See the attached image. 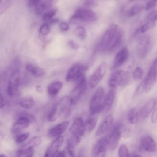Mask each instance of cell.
Instances as JSON below:
<instances>
[{"mask_svg": "<svg viewBox=\"0 0 157 157\" xmlns=\"http://www.w3.org/2000/svg\"><path fill=\"white\" fill-rule=\"evenodd\" d=\"M122 36V32L118 25L112 24L102 37L98 44V50L102 52L116 51L121 45Z\"/></svg>", "mask_w": 157, "mask_h": 157, "instance_id": "6da1fadb", "label": "cell"}, {"mask_svg": "<svg viewBox=\"0 0 157 157\" xmlns=\"http://www.w3.org/2000/svg\"><path fill=\"white\" fill-rule=\"evenodd\" d=\"M71 105L69 96L63 97L50 110L47 116V120L50 122L55 121L64 112H67Z\"/></svg>", "mask_w": 157, "mask_h": 157, "instance_id": "7a4b0ae2", "label": "cell"}, {"mask_svg": "<svg viewBox=\"0 0 157 157\" xmlns=\"http://www.w3.org/2000/svg\"><path fill=\"white\" fill-rule=\"evenodd\" d=\"M105 91L102 87L96 90L90 101L89 111L90 115H93L103 111L105 98Z\"/></svg>", "mask_w": 157, "mask_h": 157, "instance_id": "3957f363", "label": "cell"}, {"mask_svg": "<svg viewBox=\"0 0 157 157\" xmlns=\"http://www.w3.org/2000/svg\"><path fill=\"white\" fill-rule=\"evenodd\" d=\"M76 85L69 97L72 105L76 104L85 93L87 83L85 74H83L75 81Z\"/></svg>", "mask_w": 157, "mask_h": 157, "instance_id": "277c9868", "label": "cell"}, {"mask_svg": "<svg viewBox=\"0 0 157 157\" xmlns=\"http://www.w3.org/2000/svg\"><path fill=\"white\" fill-rule=\"evenodd\" d=\"M97 19L96 14L92 10L86 8L77 9L71 17L70 21L72 23L77 24L81 22H92Z\"/></svg>", "mask_w": 157, "mask_h": 157, "instance_id": "5b68a950", "label": "cell"}, {"mask_svg": "<svg viewBox=\"0 0 157 157\" xmlns=\"http://www.w3.org/2000/svg\"><path fill=\"white\" fill-rule=\"evenodd\" d=\"M130 74L129 72L124 70H119L113 73L109 80V85L112 88L124 86L129 82Z\"/></svg>", "mask_w": 157, "mask_h": 157, "instance_id": "8992f818", "label": "cell"}, {"mask_svg": "<svg viewBox=\"0 0 157 157\" xmlns=\"http://www.w3.org/2000/svg\"><path fill=\"white\" fill-rule=\"evenodd\" d=\"M152 46L151 38L147 35L142 36L139 40L137 46V52L139 56L144 58L149 54Z\"/></svg>", "mask_w": 157, "mask_h": 157, "instance_id": "52a82bcc", "label": "cell"}, {"mask_svg": "<svg viewBox=\"0 0 157 157\" xmlns=\"http://www.w3.org/2000/svg\"><path fill=\"white\" fill-rule=\"evenodd\" d=\"M87 67L81 63H78L72 65L68 70L65 79L67 82L75 81L87 70Z\"/></svg>", "mask_w": 157, "mask_h": 157, "instance_id": "ba28073f", "label": "cell"}, {"mask_svg": "<svg viewBox=\"0 0 157 157\" xmlns=\"http://www.w3.org/2000/svg\"><path fill=\"white\" fill-rule=\"evenodd\" d=\"M121 124H116L112 128L108 137L109 147L112 150H114L117 147L121 135Z\"/></svg>", "mask_w": 157, "mask_h": 157, "instance_id": "9c48e42d", "label": "cell"}, {"mask_svg": "<svg viewBox=\"0 0 157 157\" xmlns=\"http://www.w3.org/2000/svg\"><path fill=\"white\" fill-rule=\"evenodd\" d=\"M157 77V58L153 61L145 78V92L148 93L151 90L156 82Z\"/></svg>", "mask_w": 157, "mask_h": 157, "instance_id": "30bf717a", "label": "cell"}, {"mask_svg": "<svg viewBox=\"0 0 157 157\" xmlns=\"http://www.w3.org/2000/svg\"><path fill=\"white\" fill-rule=\"evenodd\" d=\"M21 79V74L19 69L14 70L9 81L7 87L8 94L10 96L15 95L17 92Z\"/></svg>", "mask_w": 157, "mask_h": 157, "instance_id": "8fae6325", "label": "cell"}, {"mask_svg": "<svg viewBox=\"0 0 157 157\" xmlns=\"http://www.w3.org/2000/svg\"><path fill=\"white\" fill-rule=\"evenodd\" d=\"M107 71V65L105 63L101 64L91 76L89 80V86L93 89L96 87L102 79Z\"/></svg>", "mask_w": 157, "mask_h": 157, "instance_id": "7c38bea8", "label": "cell"}, {"mask_svg": "<svg viewBox=\"0 0 157 157\" xmlns=\"http://www.w3.org/2000/svg\"><path fill=\"white\" fill-rule=\"evenodd\" d=\"M128 56V48L126 47L122 48L116 54L111 69H116L124 64L127 61Z\"/></svg>", "mask_w": 157, "mask_h": 157, "instance_id": "4fadbf2b", "label": "cell"}, {"mask_svg": "<svg viewBox=\"0 0 157 157\" xmlns=\"http://www.w3.org/2000/svg\"><path fill=\"white\" fill-rule=\"evenodd\" d=\"M63 137L61 136H58L50 145L46 150L44 157H53L58 151V150L62 144Z\"/></svg>", "mask_w": 157, "mask_h": 157, "instance_id": "5bb4252c", "label": "cell"}, {"mask_svg": "<svg viewBox=\"0 0 157 157\" xmlns=\"http://www.w3.org/2000/svg\"><path fill=\"white\" fill-rule=\"evenodd\" d=\"M84 121L81 117L77 118L71 125L69 130L73 135L80 137L83 136L85 132L84 127Z\"/></svg>", "mask_w": 157, "mask_h": 157, "instance_id": "9a60e30c", "label": "cell"}, {"mask_svg": "<svg viewBox=\"0 0 157 157\" xmlns=\"http://www.w3.org/2000/svg\"><path fill=\"white\" fill-rule=\"evenodd\" d=\"M109 147L107 138H103L98 140L92 149V153L93 157H97L105 151Z\"/></svg>", "mask_w": 157, "mask_h": 157, "instance_id": "2e32d148", "label": "cell"}, {"mask_svg": "<svg viewBox=\"0 0 157 157\" xmlns=\"http://www.w3.org/2000/svg\"><path fill=\"white\" fill-rule=\"evenodd\" d=\"M28 119L24 117H18L13 124L11 129L13 134H18L27 128L31 123Z\"/></svg>", "mask_w": 157, "mask_h": 157, "instance_id": "e0dca14e", "label": "cell"}, {"mask_svg": "<svg viewBox=\"0 0 157 157\" xmlns=\"http://www.w3.org/2000/svg\"><path fill=\"white\" fill-rule=\"evenodd\" d=\"M69 124L68 121H65L54 126L49 129L48 131V135L51 137L60 136L66 130Z\"/></svg>", "mask_w": 157, "mask_h": 157, "instance_id": "ac0fdd59", "label": "cell"}, {"mask_svg": "<svg viewBox=\"0 0 157 157\" xmlns=\"http://www.w3.org/2000/svg\"><path fill=\"white\" fill-rule=\"evenodd\" d=\"M140 143L142 148L147 151L154 152L156 150V144L150 136L143 137L141 139Z\"/></svg>", "mask_w": 157, "mask_h": 157, "instance_id": "d6986e66", "label": "cell"}, {"mask_svg": "<svg viewBox=\"0 0 157 157\" xmlns=\"http://www.w3.org/2000/svg\"><path fill=\"white\" fill-rule=\"evenodd\" d=\"M113 123V117L112 115H108L98 127L96 132V135L100 136L106 132L112 127Z\"/></svg>", "mask_w": 157, "mask_h": 157, "instance_id": "ffe728a7", "label": "cell"}, {"mask_svg": "<svg viewBox=\"0 0 157 157\" xmlns=\"http://www.w3.org/2000/svg\"><path fill=\"white\" fill-rule=\"evenodd\" d=\"M25 68L28 72L36 77H42L46 73L45 71L43 68L31 63L27 64Z\"/></svg>", "mask_w": 157, "mask_h": 157, "instance_id": "44dd1931", "label": "cell"}, {"mask_svg": "<svg viewBox=\"0 0 157 157\" xmlns=\"http://www.w3.org/2000/svg\"><path fill=\"white\" fill-rule=\"evenodd\" d=\"M156 101L151 99L147 102L143 107L140 111V115L143 118L147 117L156 106Z\"/></svg>", "mask_w": 157, "mask_h": 157, "instance_id": "7402d4cb", "label": "cell"}, {"mask_svg": "<svg viewBox=\"0 0 157 157\" xmlns=\"http://www.w3.org/2000/svg\"><path fill=\"white\" fill-rule=\"evenodd\" d=\"M115 96L114 91L113 90H109L105 96L103 103V111L107 112L110 109L114 100Z\"/></svg>", "mask_w": 157, "mask_h": 157, "instance_id": "603a6c76", "label": "cell"}, {"mask_svg": "<svg viewBox=\"0 0 157 157\" xmlns=\"http://www.w3.org/2000/svg\"><path fill=\"white\" fill-rule=\"evenodd\" d=\"M63 86L62 82L56 81L52 82L48 85L47 88L48 94L51 97L56 96L59 92Z\"/></svg>", "mask_w": 157, "mask_h": 157, "instance_id": "cb8c5ba5", "label": "cell"}, {"mask_svg": "<svg viewBox=\"0 0 157 157\" xmlns=\"http://www.w3.org/2000/svg\"><path fill=\"white\" fill-rule=\"evenodd\" d=\"M41 142L42 139L40 136H35L23 144L20 149L25 150L38 146L40 144Z\"/></svg>", "mask_w": 157, "mask_h": 157, "instance_id": "d4e9b609", "label": "cell"}, {"mask_svg": "<svg viewBox=\"0 0 157 157\" xmlns=\"http://www.w3.org/2000/svg\"><path fill=\"white\" fill-rule=\"evenodd\" d=\"M51 2V1L48 0H38L34 7L36 14L38 15L42 14L50 6Z\"/></svg>", "mask_w": 157, "mask_h": 157, "instance_id": "484cf974", "label": "cell"}, {"mask_svg": "<svg viewBox=\"0 0 157 157\" xmlns=\"http://www.w3.org/2000/svg\"><path fill=\"white\" fill-rule=\"evenodd\" d=\"M97 122V118L94 117L89 118L84 121V127L86 133H90L94 129Z\"/></svg>", "mask_w": 157, "mask_h": 157, "instance_id": "4316f807", "label": "cell"}, {"mask_svg": "<svg viewBox=\"0 0 157 157\" xmlns=\"http://www.w3.org/2000/svg\"><path fill=\"white\" fill-rule=\"evenodd\" d=\"M20 105L24 108L27 109H31L34 105V99L30 95H26L21 99Z\"/></svg>", "mask_w": 157, "mask_h": 157, "instance_id": "83f0119b", "label": "cell"}, {"mask_svg": "<svg viewBox=\"0 0 157 157\" xmlns=\"http://www.w3.org/2000/svg\"><path fill=\"white\" fill-rule=\"evenodd\" d=\"M128 118L129 122L132 124H135L139 119V113L135 108L130 109L128 113Z\"/></svg>", "mask_w": 157, "mask_h": 157, "instance_id": "f1b7e54d", "label": "cell"}, {"mask_svg": "<svg viewBox=\"0 0 157 157\" xmlns=\"http://www.w3.org/2000/svg\"><path fill=\"white\" fill-rule=\"evenodd\" d=\"M144 6L139 4H136L129 9L127 12V16L129 17L133 16L141 12L144 9Z\"/></svg>", "mask_w": 157, "mask_h": 157, "instance_id": "f546056e", "label": "cell"}, {"mask_svg": "<svg viewBox=\"0 0 157 157\" xmlns=\"http://www.w3.org/2000/svg\"><path fill=\"white\" fill-rule=\"evenodd\" d=\"M145 78L141 82L136 89L133 96L134 99H136L140 97L145 91Z\"/></svg>", "mask_w": 157, "mask_h": 157, "instance_id": "4dcf8cb0", "label": "cell"}, {"mask_svg": "<svg viewBox=\"0 0 157 157\" xmlns=\"http://www.w3.org/2000/svg\"><path fill=\"white\" fill-rule=\"evenodd\" d=\"M155 23V22L147 21L136 30L135 34L144 33L147 31L154 26Z\"/></svg>", "mask_w": 157, "mask_h": 157, "instance_id": "1f68e13d", "label": "cell"}, {"mask_svg": "<svg viewBox=\"0 0 157 157\" xmlns=\"http://www.w3.org/2000/svg\"><path fill=\"white\" fill-rule=\"evenodd\" d=\"M33 148L26 150L19 149L17 153L16 157H33Z\"/></svg>", "mask_w": 157, "mask_h": 157, "instance_id": "d6a6232c", "label": "cell"}, {"mask_svg": "<svg viewBox=\"0 0 157 157\" xmlns=\"http://www.w3.org/2000/svg\"><path fill=\"white\" fill-rule=\"evenodd\" d=\"M75 34L81 39H84L86 36V33L84 28L81 26H78L74 30Z\"/></svg>", "mask_w": 157, "mask_h": 157, "instance_id": "836d02e7", "label": "cell"}, {"mask_svg": "<svg viewBox=\"0 0 157 157\" xmlns=\"http://www.w3.org/2000/svg\"><path fill=\"white\" fill-rule=\"evenodd\" d=\"M81 140V137L77 135H73L68 140L67 144L74 147L79 144Z\"/></svg>", "mask_w": 157, "mask_h": 157, "instance_id": "e575fe53", "label": "cell"}, {"mask_svg": "<svg viewBox=\"0 0 157 157\" xmlns=\"http://www.w3.org/2000/svg\"><path fill=\"white\" fill-rule=\"evenodd\" d=\"M74 147L67 144L63 152V157H74Z\"/></svg>", "mask_w": 157, "mask_h": 157, "instance_id": "d590c367", "label": "cell"}, {"mask_svg": "<svg viewBox=\"0 0 157 157\" xmlns=\"http://www.w3.org/2000/svg\"><path fill=\"white\" fill-rule=\"evenodd\" d=\"M144 71L143 69L140 67H136L133 73V78L135 81L141 80L143 77Z\"/></svg>", "mask_w": 157, "mask_h": 157, "instance_id": "8d00e7d4", "label": "cell"}, {"mask_svg": "<svg viewBox=\"0 0 157 157\" xmlns=\"http://www.w3.org/2000/svg\"><path fill=\"white\" fill-rule=\"evenodd\" d=\"M119 157H129V152L126 146L124 144H121L119 148Z\"/></svg>", "mask_w": 157, "mask_h": 157, "instance_id": "74e56055", "label": "cell"}, {"mask_svg": "<svg viewBox=\"0 0 157 157\" xmlns=\"http://www.w3.org/2000/svg\"><path fill=\"white\" fill-rule=\"evenodd\" d=\"M57 12L56 9H52L44 13L42 19L44 21H49L52 19Z\"/></svg>", "mask_w": 157, "mask_h": 157, "instance_id": "f35d334b", "label": "cell"}, {"mask_svg": "<svg viewBox=\"0 0 157 157\" xmlns=\"http://www.w3.org/2000/svg\"><path fill=\"white\" fill-rule=\"evenodd\" d=\"M30 133L25 132L17 135L15 138V141L17 144H21L29 138Z\"/></svg>", "mask_w": 157, "mask_h": 157, "instance_id": "ab89813d", "label": "cell"}, {"mask_svg": "<svg viewBox=\"0 0 157 157\" xmlns=\"http://www.w3.org/2000/svg\"><path fill=\"white\" fill-rule=\"evenodd\" d=\"M50 27L49 25L47 23L43 24L40 26L39 30L40 33L42 36H46L49 33Z\"/></svg>", "mask_w": 157, "mask_h": 157, "instance_id": "60d3db41", "label": "cell"}, {"mask_svg": "<svg viewBox=\"0 0 157 157\" xmlns=\"http://www.w3.org/2000/svg\"><path fill=\"white\" fill-rule=\"evenodd\" d=\"M24 117L29 119L31 122L35 121L36 118L35 116L31 113L27 111H21L18 113V117Z\"/></svg>", "mask_w": 157, "mask_h": 157, "instance_id": "b9f144b4", "label": "cell"}, {"mask_svg": "<svg viewBox=\"0 0 157 157\" xmlns=\"http://www.w3.org/2000/svg\"><path fill=\"white\" fill-rule=\"evenodd\" d=\"M147 21L155 22L157 20V12L153 11L150 12L147 17Z\"/></svg>", "mask_w": 157, "mask_h": 157, "instance_id": "7bdbcfd3", "label": "cell"}, {"mask_svg": "<svg viewBox=\"0 0 157 157\" xmlns=\"http://www.w3.org/2000/svg\"><path fill=\"white\" fill-rule=\"evenodd\" d=\"M157 4V0H152L148 1L145 6V9L148 10L155 7Z\"/></svg>", "mask_w": 157, "mask_h": 157, "instance_id": "ee69618b", "label": "cell"}, {"mask_svg": "<svg viewBox=\"0 0 157 157\" xmlns=\"http://www.w3.org/2000/svg\"><path fill=\"white\" fill-rule=\"evenodd\" d=\"M59 27L60 29L63 31H67L69 28L68 25L65 22L61 23L59 25Z\"/></svg>", "mask_w": 157, "mask_h": 157, "instance_id": "f6af8a7d", "label": "cell"}, {"mask_svg": "<svg viewBox=\"0 0 157 157\" xmlns=\"http://www.w3.org/2000/svg\"><path fill=\"white\" fill-rule=\"evenodd\" d=\"M68 44L70 47L74 49H77L79 48L78 44L73 40L69 41Z\"/></svg>", "mask_w": 157, "mask_h": 157, "instance_id": "bcb514c9", "label": "cell"}, {"mask_svg": "<svg viewBox=\"0 0 157 157\" xmlns=\"http://www.w3.org/2000/svg\"><path fill=\"white\" fill-rule=\"evenodd\" d=\"M151 121L153 123L157 122V108L154 110L151 117Z\"/></svg>", "mask_w": 157, "mask_h": 157, "instance_id": "7dc6e473", "label": "cell"}, {"mask_svg": "<svg viewBox=\"0 0 157 157\" xmlns=\"http://www.w3.org/2000/svg\"><path fill=\"white\" fill-rule=\"evenodd\" d=\"M84 5L86 6H92L96 5L95 2L93 0H86L84 2Z\"/></svg>", "mask_w": 157, "mask_h": 157, "instance_id": "c3c4849f", "label": "cell"}, {"mask_svg": "<svg viewBox=\"0 0 157 157\" xmlns=\"http://www.w3.org/2000/svg\"><path fill=\"white\" fill-rule=\"evenodd\" d=\"M4 3H2V6H0V8L2 7V12H3V10H5L7 7H8V6L10 4V1H3Z\"/></svg>", "mask_w": 157, "mask_h": 157, "instance_id": "681fc988", "label": "cell"}, {"mask_svg": "<svg viewBox=\"0 0 157 157\" xmlns=\"http://www.w3.org/2000/svg\"><path fill=\"white\" fill-rule=\"evenodd\" d=\"M38 0H29L28 2V4L29 7H34L38 2Z\"/></svg>", "mask_w": 157, "mask_h": 157, "instance_id": "f907efd6", "label": "cell"}, {"mask_svg": "<svg viewBox=\"0 0 157 157\" xmlns=\"http://www.w3.org/2000/svg\"><path fill=\"white\" fill-rule=\"evenodd\" d=\"M0 108L1 109L4 107L5 105L4 97L1 94L0 96Z\"/></svg>", "mask_w": 157, "mask_h": 157, "instance_id": "816d5d0a", "label": "cell"}, {"mask_svg": "<svg viewBox=\"0 0 157 157\" xmlns=\"http://www.w3.org/2000/svg\"><path fill=\"white\" fill-rule=\"evenodd\" d=\"M53 157H63V152L61 151H58Z\"/></svg>", "mask_w": 157, "mask_h": 157, "instance_id": "f5cc1de1", "label": "cell"}, {"mask_svg": "<svg viewBox=\"0 0 157 157\" xmlns=\"http://www.w3.org/2000/svg\"><path fill=\"white\" fill-rule=\"evenodd\" d=\"M36 90L38 92L41 93L42 92L43 89L41 86L39 85H37L36 86Z\"/></svg>", "mask_w": 157, "mask_h": 157, "instance_id": "db71d44e", "label": "cell"}, {"mask_svg": "<svg viewBox=\"0 0 157 157\" xmlns=\"http://www.w3.org/2000/svg\"><path fill=\"white\" fill-rule=\"evenodd\" d=\"M59 21V19L57 18L52 19L49 21L50 24H54L57 22Z\"/></svg>", "mask_w": 157, "mask_h": 157, "instance_id": "11a10c76", "label": "cell"}, {"mask_svg": "<svg viewBox=\"0 0 157 157\" xmlns=\"http://www.w3.org/2000/svg\"><path fill=\"white\" fill-rule=\"evenodd\" d=\"M132 157H142L140 155H134Z\"/></svg>", "mask_w": 157, "mask_h": 157, "instance_id": "9f6ffc18", "label": "cell"}, {"mask_svg": "<svg viewBox=\"0 0 157 157\" xmlns=\"http://www.w3.org/2000/svg\"><path fill=\"white\" fill-rule=\"evenodd\" d=\"M0 157H6V156L5 155L3 154H2L0 155Z\"/></svg>", "mask_w": 157, "mask_h": 157, "instance_id": "6f0895ef", "label": "cell"}, {"mask_svg": "<svg viewBox=\"0 0 157 157\" xmlns=\"http://www.w3.org/2000/svg\"></svg>", "mask_w": 157, "mask_h": 157, "instance_id": "680465c9", "label": "cell"}]
</instances>
